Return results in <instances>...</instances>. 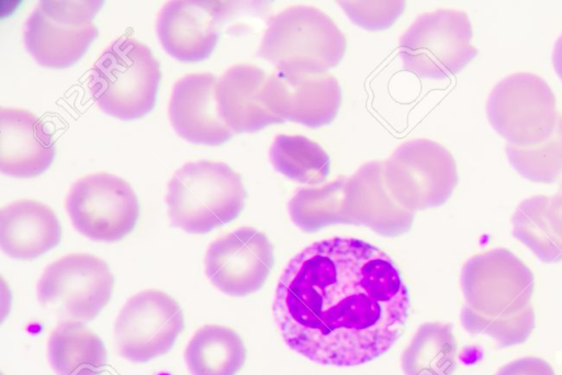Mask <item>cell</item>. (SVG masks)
<instances>
[{"instance_id":"cell-7","label":"cell","mask_w":562,"mask_h":375,"mask_svg":"<svg viewBox=\"0 0 562 375\" xmlns=\"http://www.w3.org/2000/svg\"><path fill=\"white\" fill-rule=\"evenodd\" d=\"M103 1H40L25 23L29 54L45 68L65 69L97 39L93 20Z\"/></svg>"},{"instance_id":"cell-4","label":"cell","mask_w":562,"mask_h":375,"mask_svg":"<svg viewBox=\"0 0 562 375\" xmlns=\"http://www.w3.org/2000/svg\"><path fill=\"white\" fill-rule=\"evenodd\" d=\"M347 49V39L323 11L294 5L272 16L263 34L259 54L278 69L328 72Z\"/></svg>"},{"instance_id":"cell-23","label":"cell","mask_w":562,"mask_h":375,"mask_svg":"<svg viewBox=\"0 0 562 375\" xmlns=\"http://www.w3.org/2000/svg\"><path fill=\"white\" fill-rule=\"evenodd\" d=\"M246 346L232 328L206 325L191 338L184 359L192 375H236L245 364Z\"/></svg>"},{"instance_id":"cell-19","label":"cell","mask_w":562,"mask_h":375,"mask_svg":"<svg viewBox=\"0 0 562 375\" xmlns=\"http://www.w3.org/2000/svg\"><path fill=\"white\" fill-rule=\"evenodd\" d=\"M63 229L54 209L36 200L20 198L0 211L2 251L16 260H34L59 245Z\"/></svg>"},{"instance_id":"cell-24","label":"cell","mask_w":562,"mask_h":375,"mask_svg":"<svg viewBox=\"0 0 562 375\" xmlns=\"http://www.w3.org/2000/svg\"><path fill=\"white\" fill-rule=\"evenodd\" d=\"M458 343L451 325L423 323L402 354L405 375H453Z\"/></svg>"},{"instance_id":"cell-3","label":"cell","mask_w":562,"mask_h":375,"mask_svg":"<svg viewBox=\"0 0 562 375\" xmlns=\"http://www.w3.org/2000/svg\"><path fill=\"white\" fill-rule=\"evenodd\" d=\"M160 82V64L150 48L122 36L94 63L89 89L102 112L131 121L154 109Z\"/></svg>"},{"instance_id":"cell-14","label":"cell","mask_w":562,"mask_h":375,"mask_svg":"<svg viewBox=\"0 0 562 375\" xmlns=\"http://www.w3.org/2000/svg\"><path fill=\"white\" fill-rule=\"evenodd\" d=\"M262 101L283 121L322 127L336 118L342 98L339 82L329 72L277 69L267 77Z\"/></svg>"},{"instance_id":"cell-32","label":"cell","mask_w":562,"mask_h":375,"mask_svg":"<svg viewBox=\"0 0 562 375\" xmlns=\"http://www.w3.org/2000/svg\"><path fill=\"white\" fill-rule=\"evenodd\" d=\"M555 206L562 217V183L560 184L555 195H553Z\"/></svg>"},{"instance_id":"cell-8","label":"cell","mask_w":562,"mask_h":375,"mask_svg":"<svg viewBox=\"0 0 562 375\" xmlns=\"http://www.w3.org/2000/svg\"><path fill=\"white\" fill-rule=\"evenodd\" d=\"M559 111L550 86L532 72H515L492 90L486 115L507 144L529 146L547 139L554 130Z\"/></svg>"},{"instance_id":"cell-11","label":"cell","mask_w":562,"mask_h":375,"mask_svg":"<svg viewBox=\"0 0 562 375\" xmlns=\"http://www.w3.org/2000/svg\"><path fill=\"white\" fill-rule=\"evenodd\" d=\"M114 274L91 253H70L49 263L36 286L38 302L61 309L70 321L93 320L111 300Z\"/></svg>"},{"instance_id":"cell-5","label":"cell","mask_w":562,"mask_h":375,"mask_svg":"<svg viewBox=\"0 0 562 375\" xmlns=\"http://www.w3.org/2000/svg\"><path fill=\"white\" fill-rule=\"evenodd\" d=\"M405 70L441 80L464 69L477 55L464 11L437 9L418 15L400 39Z\"/></svg>"},{"instance_id":"cell-17","label":"cell","mask_w":562,"mask_h":375,"mask_svg":"<svg viewBox=\"0 0 562 375\" xmlns=\"http://www.w3.org/2000/svg\"><path fill=\"white\" fill-rule=\"evenodd\" d=\"M345 224L364 226L384 237L409 231L414 213L402 207L385 188L382 161L362 164L347 178L344 204Z\"/></svg>"},{"instance_id":"cell-31","label":"cell","mask_w":562,"mask_h":375,"mask_svg":"<svg viewBox=\"0 0 562 375\" xmlns=\"http://www.w3.org/2000/svg\"><path fill=\"white\" fill-rule=\"evenodd\" d=\"M552 61L553 67L559 76L560 80L562 81V34L559 36V38L555 42L553 53H552Z\"/></svg>"},{"instance_id":"cell-21","label":"cell","mask_w":562,"mask_h":375,"mask_svg":"<svg viewBox=\"0 0 562 375\" xmlns=\"http://www.w3.org/2000/svg\"><path fill=\"white\" fill-rule=\"evenodd\" d=\"M48 361L57 375H101L108 351L101 338L82 322L65 321L50 333Z\"/></svg>"},{"instance_id":"cell-13","label":"cell","mask_w":562,"mask_h":375,"mask_svg":"<svg viewBox=\"0 0 562 375\" xmlns=\"http://www.w3.org/2000/svg\"><path fill=\"white\" fill-rule=\"evenodd\" d=\"M274 265V248L266 234L240 227L215 239L205 255V274L224 294L247 296L262 288Z\"/></svg>"},{"instance_id":"cell-26","label":"cell","mask_w":562,"mask_h":375,"mask_svg":"<svg viewBox=\"0 0 562 375\" xmlns=\"http://www.w3.org/2000/svg\"><path fill=\"white\" fill-rule=\"evenodd\" d=\"M346 183L347 178L340 177L319 186L300 189L289 202L292 221L305 232L345 224Z\"/></svg>"},{"instance_id":"cell-16","label":"cell","mask_w":562,"mask_h":375,"mask_svg":"<svg viewBox=\"0 0 562 375\" xmlns=\"http://www.w3.org/2000/svg\"><path fill=\"white\" fill-rule=\"evenodd\" d=\"M217 81L211 72H195L182 76L173 84L168 116L172 128L184 140L220 146L234 136L217 107Z\"/></svg>"},{"instance_id":"cell-6","label":"cell","mask_w":562,"mask_h":375,"mask_svg":"<svg viewBox=\"0 0 562 375\" xmlns=\"http://www.w3.org/2000/svg\"><path fill=\"white\" fill-rule=\"evenodd\" d=\"M382 174L392 197L413 213L443 205L459 182L451 152L425 138L398 146L382 161Z\"/></svg>"},{"instance_id":"cell-18","label":"cell","mask_w":562,"mask_h":375,"mask_svg":"<svg viewBox=\"0 0 562 375\" xmlns=\"http://www.w3.org/2000/svg\"><path fill=\"white\" fill-rule=\"evenodd\" d=\"M53 133L35 113L0 107V170L13 178H35L53 163Z\"/></svg>"},{"instance_id":"cell-27","label":"cell","mask_w":562,"mask_h":375,"mask_svg":"<svg viewBox=\"0 0 562 375\" xmlns=\"http://www.w3.org/2000/svg\"><path fill=\"white\" fill-rule=\"evenodd\" d=\"M505 152L522 178L536 183H554L562 179V114L553 133L536 145L506 144Z\"/></svg>"},{"instance_id":"cell-15","label":"cell","mask_w":562,"mask_h":375,"mask_svg":"<svg viewBox=\"0 0 562 375\" xmlns=\"http://www.w3.org/2000/svg\"><path fill=\"white\" fill-rule=\"evenodd\" d=\"M229 4L206 0L166 2L156 23L162 48L181 63L192 64L209 58L217 45Z\"/></svg>"},{"instance_id":"cell-30","label":"cell","mask_w":562,"mask_h":375,"mask_svg":"<svg viewBox=\"0 0 562 375\" xmlns=\"http://www.w3.org/2000/svg\"><path fill=\"white\" fill-rule=\"evenodd\" d=\"M496 375H555V372L543 359L528 356L504 365Z\"/></svg>"},{"instance_id":"cell-22","label":"cell","mask_w":562,"mask_h":375,"mask_svg":"<svg viewBox=\"0 0 562 375\" xmlns=\"http://www.w3.org/2000/svg\"><path fill=\"white\" fill-rule=\"evenodd\" d=\"M513 235L541 261H562V217L553 196L535 195L524 200L512 217Z\"/></svg>"},{"instance_id":"cell-9","label":"cell","mask_w":562,"mask_h":375,"mask_svg":"<svg viewBox=\"0 0 562 375\" xmlns=\"http://www.w3.org/2000/svg\"><path fill=\"white\" fill-rule=\"evenodd\" d=\"M67 214L85 237L114 242L131 234L139 217V202L132 185L105 171L76 180L66 196Z\"/></svg>"},{"instance_id":"cell-10","label":"cell","mask_w":562,"mask_h":375,"mask_svg":"<svg viewBox=\"0 0 562 375\" xmlns=\"http://www.w3.org/2000/svg\"><path fill=\"white\" fill-rule=\"evenodd\" d=\"M467 305L487 317H510L526 310L536 288L533 273L506 248L471 257L461 272Z\"/></svg>"},{"instance_id":"cell-29","label":"cell","mask_w":562,"mask_h":375,"mask_svg":"<svg viewBox=\"0 0 562 375\" xmlns=\"http://www.w3.org/2000/svg\"><path fill=\"white\" fill-rule=\"evenodd\" d=\"M349 18L359 26L368 30L390 27L402 14L405 2H338Z\"/></svg>"},{"instance_id":"cell-2","label":"cell","mask_w":562,"mask_h":375,"mask_svg":"<svg viewBox=\"0 0 562 375\" xmlns=\"http://www.w3.org/2000/svg\"><path fill=\"white\" fill-rule=\"evenodd\" d=\"M247 198L241 175L227 163H184L170 178L166 203L171 224L189 234H206L235 220Z\"/></svg>"},{"instance_id":"cell-12","label":"cell","mask_w":562,"mask_h":375,"mask_svg":"<svg viewBox=\"0 0 562 375\" xmlns=\"http://www.w3.org/2000/svg\"><path fill=\"white\" fill-rule=\"evenodd\" d=\"M184 315L166 292L150 288L130 298L114 325L119 353L132 362H148L170 351L184 330Z\"/></svg>"},{"instance_id":"cell-20","label":"cell","mask_w":562,"mask_h":375,"mask_svg":"<svg viewBox=\"0 0 562 375\" xmlns=\"http://www.w3.org/2000/svg\"><path fill=\"white\" fill-rule=\"evenodd\" d=\"M267 73L251 64L228 67L218 78L216 101L226 126L235 133H254L284 122L263 104L262 90Z\"/></svg>"},{"instance_id":"cell-1","label":"cell","mask_w":562,"mask_h":375,"mask_svg":"<svg viewBox=\"0 0 562 375\" xmlns=\"http://www.w3.org/2000/svg\"><path fill=\"white\" fill-rule=\"evenodd\" d=\"M273 317L289 349L306 360L352 367L387 353L404 333L411 296L382 249L351 237L305 247L277 283Z\"/></svg>"},{"instance_id":"cell-28","label":"cell","mask_w":562,"mask_h":375,"mask_svg":"<svg viewBox=\"0 0 562 375\" xmlns=\"http://www.w3.org/2000/svg\"><path fill=\"white\" fill-rule=\"evenodd\" d=\"M460 318L467 331L486 334L503 348L525 343L536 327L535 304L510 317H487L464 306Z\"/></svg>"},{"instance_id":"cell-25","label":"cell","mask_w":562,"mask_h":375,"mask_svg":"<svg viewBox=\"0 0 562 375\" xmlns=\"http://www.w3.org/2000/svg\"><path fill=\"white\" fill-rule=\"evenodd\" d=\"M273 168L299 183L317 185L330 172V157L316 141L301 135H278L269 148Z\"/></svg>"}]
</instances>
